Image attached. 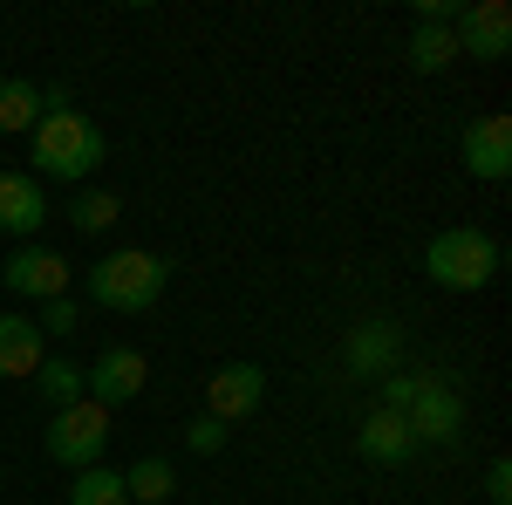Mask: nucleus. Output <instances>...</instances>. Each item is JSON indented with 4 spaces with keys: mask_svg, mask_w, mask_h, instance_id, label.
<instances>
[{
    "mask_svg": "<svg viewBox=\"0 0 512 505\" xmlns=\"http://www.w3.org/2000/svg\"><path fill=\"white\" fill-rule=\"evenodd\" d=\"M164 280H171V260H164V253L123 246V253H110V260L89 267V301H96V308H117V314H144L164 294Z\"/></svg>",
    "mask_w": 512,
    "mask_h": 505,
    "instance_id": "obj_1",
    "label": "nucleus"
},
{
    "mask_svg": "<svg viewBox=\"0 0 512 505\" xmlns=\"http://www.w3.org/2000/svg\"><path fill=\"white\" fill-rule=\"evenodd\" d=\"M35 164L62 185H82L96 164H103V130L82 117V110H41L35 123Z\"/></svg>",
    "mask_w": 512,
    "mask_h": 505,
    "instance_id": "obj_2",
    "label": "nucleus"
},
{
    "mask_svg": "<svg viewBox=\"0 0 512 505\" xmlns=\"http://www.w3.org/2000/svg\"><path fill=\"white\" fill-rule=\"evenodd\" d=\"M424 273H431L437 287H451V294H472V287H485L499 273V239L478 233V226H451V233L431 239Z\"/></svg>",
    "mask_w": 512,
    "mask_h": 505,
    "instance_id": "obj_3",
    "label": "nucleus"
},
{
    "mask_svg": "<svg viewBox=\"0 0 512 505\" xmlns=\"http://www.w3.org/2000/svg\"><path fill=\"white\" fill-rule=\"evenodd\" d=\"M103 444H110V410H103V403L82 396L69 410H55V424H48V458H55V465L89 471L103 458Z\"/></svg>",
    "mask_w": 512,
    "mask_h": 505,
    "instance_id": "obj_4",
    "label": "nucleus"
},
{
    "mask_svg": "<svg viewBox=\"0 0 512 505\" xmlns=\"http://www.w3.org/2000/svg\"><path fill=\"white\" fill-rule=\"evenodd\" d=\"M451 41H458V55H472V62H506L512 55V7L506 0L465 7V14L451 21Z\"/></svg>",
    "mask_w": 512,
    "mask_h": 505,
    "instance_id": "obj_5",
    "label": "nucleus"
},
{
    "mask_svg": "<svg viewBox=\"0 0 512 505\" xmlns=\"http://www.w3.org/2000/svg\"><path fill=\"white\" fill-rule=\"evenodd\" d=\"M144 383H151L144 349H103V355H96V369L82 376L89 403H103V410H117V403H130V396H144Z\"/></svg>",
    "mask_w": 512,
    "mask_h": 505,
    "instance_id": "obj_6",
    "label": "nucleus"
},
{
    "mask_svg": "<svg viewBox=\"0 0 512 505\" xmlns=\"http://www.w3.org/2000/svg\"><path fill=\"white\" fill-rule=\"evenodd\" d=\"M0 280H7V294H21V301H62V294H69V260H62L55 246H21Z\"/></svg>",
    "mask_w": 512,
    "mask_h": 505,
    "instance_id": "obj_7",
    "label": "nucleus"
},
{
    "mask_svg": "<svg viewBox=\"0 0 512 505\" xmlns=\"http://www.w3.org/2000/svg\"><path fill=\"white\" fill-rule=\"evenodd\" d=\"M260 396H267L260 362H226V369H212V383H205V417L239 424V417H253V410H260Z\"/></svg>",
    "mask_w": 512,
    "mask_h": 505,
    "instance_id": "obj_8",
    "label": "nucleus"
},
{
    "mask_svg": "<svg viewBox=\"0 0 512 505\" xmlns=\"http://www.w3.org/2000/svg\"><path fill=\"white\" fill-rule=\"evenodd\" d=\"M403 424H410L417 444H451L458 424H465V396H458L451 383H424V389H417V403L403 410Z\"/></svg>",
    "mask_w": 512,
    "mask_h": 505,
    "instance_id": "obj_9",
    "label": "nucleus"
},
{
    "mask_svg": "<svg viewBox=\"0 0 512 505\" xmlns=\"http://www.w3.org/2000/svg\"><path fill=\"white\" fill-rule=\"evenodd\" d=\"M458 157H465V171H472V178L499 185V178L512 171V117H478L472 130H465Z\"/></svg>",
    "mask_w": 512,
    "mask_h": 505,
    "instance_id": "obj_10",
    "label": "nucleus"
},
{
    "mask_svg": "<svg viewBox=\"0 0 512 505\" xmlns=\"http://www.w3.org/2000/svg\"><path fill=\"white\" fill-rule=\"evenodd\" d=\"M41 362H48V355H41L35 314H0V376H7V383H35Z\"/></svg>",
    "mask_w": 512,
    "mask_h": 505,
    "instance_id": "obj_11",
    "label": "nucleus"
},
{
    "mask_svg": "<svg viewBox=\"0 0 512 505\" xmlns=\"http://www.w3.org/2000/svg\"><path fill=\"white\" fill-rule=\"evenodd\" d=\"M355 451H362L369 465H403V458L417 451V437L403 424V410H369L362 430H355Z\"/></svg>",
    "mask_w": 512,
    "mask_h": 505,
    "instance_id": "obj_12",
    "label": "nucleus"
},
{
    "mask_svg": "<svg viewBox=\"0 0 512 505\" xmlns=\"http://www.w3.org/2000/svg\"><path fill=\"white\" fill-rule=\"evenodd\" d=\"M48 219V198H41V185L28 178V171H0V233L28 239Z\"/></svg>",
    "mask_w": 512,
    "mask_h": 505,
    "instance_id": "obj_13",
    "label": "nucleus"
},
{
    "mask_svg": "<svg viewBox=\"0 0 512 505\" xmlns=\"http://www.w3.org/2000/svg\"><path fill=\"white\" fill-rule=\"evenodd\" d=\"M396 355H403V328H390V321H369L349 335V369H362V376H390Z\"/></svg>",
    "mask_w": 512,
    "mask_h": 505,
    "instance_id": "obj_14",
    "label": "nucleus"
},
{
    "mask_svg": "<svg viewBox=\"0 0 512 505\" xmlns=\"http://www.w3.org/2000/svg\"><path fill=\"white\" fill-rule=\"evenodd\" d=\"M451 62H458L451 28H444V21H417V35H410V69H417V76H444Z\"/></svg>",
    "mask_w": 512,
    "mask_h": 505,
    "instance_id": "obj_15",
    "label": "nucleus"
},
{
    "mask_svg": "<svg viewBox=\"0 0 512 505\" xmlns=\"http://www.w3.org/2000/svg\"><path fill=\"white\" fill-rule=\"evenodd\" d=\"M123 492H130V505H164L178 492V471H171V458H137L123 471Z\"/></svg>",
    "mask_w": 512,
    "mask_h": 505,
    "instance_id": "obj_16",
    "label": "nucleus"
},
{
    "mask_svg": "<svg viewBox=\"0 0 512 505\" xmlns=\"http://www.w3.org/2000/svg\"><path fill=\"white\" fill-rule=\"evenodd\" d=\"M41 123V89L28 76H0V130H35Z\"/></svg>",
    "mask_w": 512,
    "mask_h": 505,
    "instance_id": "obj_17",
    "label": "nucleus"
},
{
    "mask_svg": "<svg viewBox=\"0 0 512 505\" xmlns=\"http://www.w3.org/2000/svg\"><path fill=\"white\" fill-rule=\"evenodd\" d=\"M117 212H123V198H117V192H103V185H82L76 205H69V226H76V233H110V226H117Z\"/></svg>",
    "mask_w": 512,
    "mask_h": 505,
    "instance_id": "obj_18",
    "label": "nucleus"
},
{
    "mask_svg": "<svg viewBox=\"0 0 512 505\" xmlns=\"http://www.w3.org/2000/svg\"><path fill=\"white\" fill-rule=\"evenodd\" d=\"M69 505H130V492H123V471L89 465L76 485H69Z\"/></svg>",
    "mask_w": 512,
    "mask_h": 505,
    "instance_id": "obj_19",
    "label": "nucleus"
},
{
    "mask_svg": "<svg viewBox=\"0 0 512 505\" xmlns=\"http://www.w3.org/2000/svg\"><path fill=\"white\" fill-rule=\"evenodd\" d=\"M35 389L55 403V410H69V403H82V396H89L76 362H41V369H35Z\"/></svg>",
    "mask_w": 512,
    "mask_h": 505,
    "instance_id": "obj_20",
    "label": "nucleus"
},
{
    "mask_svg": "<svg viewBox=\"0 0 512 505\" xmlns=\"http://www.w3.org/2000/svg\"><path fill=\"white\" fill-rule=\"evenodd\" d=\"M76 321H82V308L76 301H69V294H62V301H41V335H76Z\"/></svg>",
    "mask_w": 512,
    "mask_h": 505,
    "instance_id": "obj_21",
    "label": "nucleus"
},
{
    "mask_svg": "<svg viewBox=\"0 0 512 505\" xmlns=\"http://www.w3.org/2000/svg\"><path fill=\"white\" fill-rule=\"evenodd\" d=\"M185 444H192L198 458H212V451H226V424H219V417H192Z\"/></svg>",
    "mask_w": 512,
    "mask_h": 505,
    "instance_id": "obj_22",
    "label": "nucleus"
},
{
    "mask_svg": "<svg viewBox=\"0 0 512 505\" xmlns=\"http://www.w3.org/2000/svg\"><path fill=\"white\" fill-rule=\"evenodd\" d=\"M417 389H424V376L390 369V376H383V410H410V403H417Z\"/></svg>",
    "mask_w": 512,
    "mask_h": 505,
    "instance_id": "obj_23",
    "label": "nucleus"
},
{
    "mask_svg": "<svg viewBox=\"0 0 512 505\" xmlns=\"http://www.w3.org/2000/svg\"><path fill=\"white\" fill-rule=\"evenodd\" d=\"M485 492H492V505L512 499V465H506V458H492V471H485Z\"/></svg>",
    "mask_w": 512,
    "mask_h": 505,
    "instance_id": "obj_24",
    "label": "nucleus"
}]
</instances>
